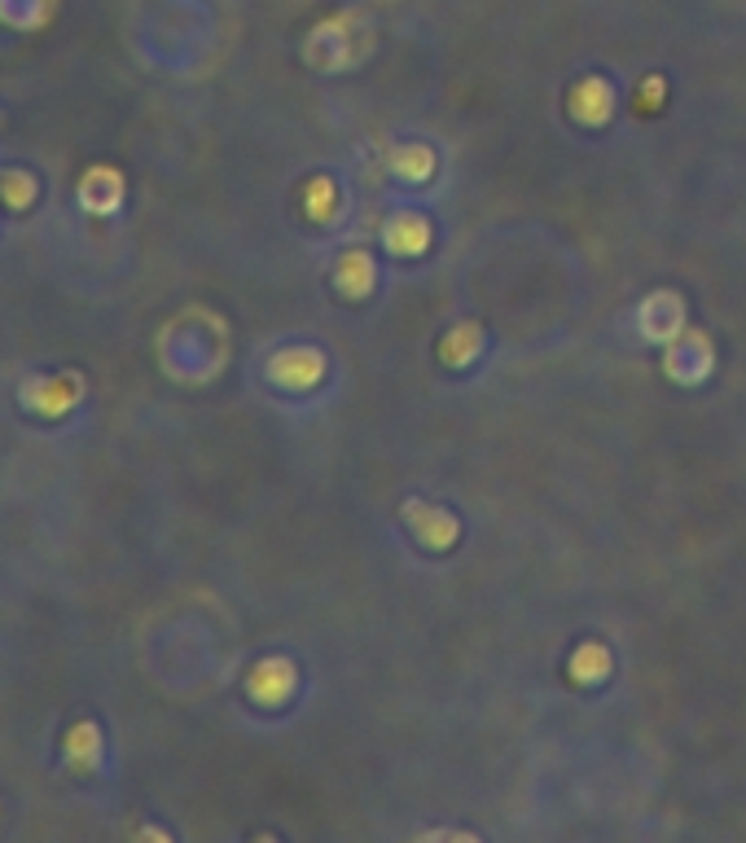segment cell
I'll use <instances>...</instances> for the list:
<instances>
[{"label":"cell","mask_w":746,"mask_h":843,"mask_svg":"<svg viewBox=\"0 0 746 843\" xmlns=\"http://www.w3.org/2000/svg\"><path fill=\"white\" fill-rule=\"evenodd\" d=\"M79 396H84V379H79V374L26 379L22 392H18V401H22L31 414H40V418H62V414H70V409L79 405Z\"/></svg>","instance_id":"1"},{"label":"cell","mask_w":746,"mask_h":843,"mask_svg":"<svg viewBox=\"0 0 746 843\" xmlns=\"http://www.w3.org/2000/svg\"><path fill=\"white\" fill-rule=\"evenodd\" d=\"M663 370L672 374V379H681V383H699L703 374H712V339L707 335H685V343L663 361Z\"/></svg>","instance_id":"8"},{"label":"cell","mask_w":746,"mask_h":843,"mask_svg":"<svg viewBox=\"0 0 746 843\" xmlns=\"http://www.w3.org/2000/svg\"><path fill=\"white\" fill-rule=\"evenodd\" d=\"M334 202H339L334 180H326V176H321V180H312V185H308V216H312V220H330V216H334V211H330Z\"/></svg>","instance_id":"15"},{"label":"cell","mask_w":746,"mask_h":843,"mask_svg":"<svg viewBox=\"0 0 746 843\" xmlns=\"http://www.w3.org/2000/svg\"><path fill=\"white\" fill-rule=\"evenodd\" d=\"M321 374H326V357L312 348H290V352H277L268 361V379L286 392H308Z\"/></svg>","instance_id":"2"},{"label":"cell","mask_w":746,"mask_h":843,"mask_svg":"<svg viewBox=\"0 0 746 843\" xmlns=\"http://www.w3.org/2000/svg\"><path fill=\"white\" fill-rule=\"evenodd\" d=\"M404 518H408V527H413V536H417L421 545L443 549V545L457 540V518L443 514V510H435V505H426V501H408V505H404Z\"/></svg>","instance_id":"6"},{"label":"cell","mask_w":746,"mask_h":843,"mask_svg":"<svg viewBox=\"0 0 746 843\" xmlns=\"http://www.w3.org/2000/svg\"><path fill=\"white\" fill-rule=\"evenodd\" d=\"M395 163H399V176H404V180H421V176H430L435 154H430L426 145H408V150L395 154Z\"/></svg>","instance_id":"14"},{"label":"cell","mask_w":746,"mask_h":843,"mask_svg":"<svg viewBox=\"0 0 746 843\" xmlns=\"http://www.w3.org/2000/svg\"><path fill=\"white\" fill-rule=\"evenodd\" d=\"M62 756L70 774H97L101 765V730L92 721H75L62 738Z\"/></svg>","instance_id":"7"},{"label":"cell","mask_w":746,"mask_h":843,"mask_svg":"<svg viewBox=\"0 0 746 843\" xmlns=\"http://www.w3.org/2000/svg\"><path fill=\"white\" fill-rule=\"evenodd\" d=\"M479 348H483V330H479L474 321H465V326L448 330V339L439 343V357H443L448 365H470V361L479 357Z\"/></svg>","instance_id":"11"},{"label":"cell","mask_w":746,"mask_h":843,"mask_svg":"<svg viewBox=\"0 0 746 843\" xmlns=\"http://www.w3.org/2000/svg\"><path fill=\"white\" fill-rule=\"evenodd\" d=\"M382 233H386V247L399 251V255H417V251H426V242H430V225H426L421 216H395Z\"/></svg>","instance_id":"10"},{"label":"cell","mask_w":746,"mask_h":843,"mask_svg":"<svg viewBox=\"0 0 746 843\" xmlns=\"http://www.w3.org/2000/svg\"><path fill=\"white\" fill-rule=\"evenodd\" d=\"M334 282H339V291H343V295H352V299L370 295L373 282H377L373 260L365 255V251H348V255L339 260V269H334Z\"/></svg>","instance_id":"9"},{"label":"cell","mask_w":746,"mask_h":843,"mask_svg":"<svg viewBox=\"0 0 746 843\" xmlns=\"http://www.w3.org/2000/svg\"><path fill=\"white\" fill-rule=\"evenodd\" d=\"M606 668H611V655H606V646H597V642L580 646L575 659H571V677H575V681H597V677H606Z\"/></svg>","instance_id":"13"},{"label":"cell","mask_w":746,"mask_h":843,"mask_svg":"<svg viewBox=\"0 0 746 843\" xmlns=\"http://www.w3.org/2000/svg\"><path fill=\"white\" fill-rule=\"evenodd\" d=\"M637 326H641L646 339H655V343H672V335H681V326H685V304H681V295H672V291H655V295L641 304Z\"/></svg>","instance_id":"3"},{"label":"cell","mask_w":746,"mask_h":843,"mask_svg":"<svg viewBox=\"0 0 746 843\" xmlns=\"http://www.w3.org/2000/svg\"><path fill=\"white\" fill-rule=\"evenodd\" d=\"M31 198H35V180L26 172H9L4 176V202L9 207H26Z\"/></svg>","instance_id":"16"},{"label":"cell","mask_w":746,"mask_h":843,"mask_svg":"<svg viewBox=\"0 0 746 843\" xmlns=\"http://www.w3.org/2000/svg\"><path fill=\"white\" fill-rule=\"evenodd\" d=\"M575 119H584V123H602L606 114H611V88L602 84V79H584L580 88H575Z\"/></svg>","instance_id":"12"},{"label":"cell","mask_w":746,"mask_h":843,"mask_svg":"<svg viewBox=\"0 0 746 843\" xmlns=\"http://www.w3.org/2000/svg\"><path fill=\"white\" fill-rule=\"evenodd\" d=\"M79 202H84V211H92V216H110V211H119V202H123V176L114 172V167H88L84 172V180H79Z\"/></svg>","instance_id":"5"},{"label":"cell","mask_w":746,"mask_h":843,"mask_svg":"<svg viewBox=\"0 0 746 843\" xmlns=\"http://www.w3.org/2000/svg\"><path fill=\"white\" fill-rule=\"evenodd\" d=\"M246 690L260 708H282L295 690V664L290 659H264L255 664V672L246 677Z\"/></svg>","instance_id":"4"}]
</instances>
